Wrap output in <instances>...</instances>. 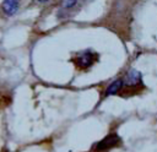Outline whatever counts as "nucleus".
I'll list each match as a JSON object with an SVG mask.
<instances>
[{
  "label": "nucleus",
  "mask_w": 157,
  "mask_h": 152,
  "mask_svg": "<svg viewBox=\"0 0 157 152\" xmlns=\"http://www.w3.org/2000/svg\"><path fill=\"white\" fill-rule=\"evenodd\" d=\"M77 0H63V7L65 9H71L76 5Z\"/></svg>",
  "instance_id": "nucleus-6"
},
{
  "label": "nucleus",
  "mask_w": 157,
  "mask_h": 152,
  "mask_svg": "<svg viewBox=\"0 0 157 152\" xmlns=\"http://www.w3.org/2000/svg\"><path fill=\"white\" fill-rule=\"evenodd\" d=\"M120 143V137L117 134H109L96 145V151H107Z\"/></svg>",
  "instance_id": "nucleus-3"
},
{
  "label": "nucleus",
  "mask_w": 157,
  "mask_h": 152,
  "mask_svg": "<svg viewBox=\"0 0 157 152\" xmlns=\"http://www.w3.org/2000/svg\"><path fill=\"white\" fill-rule=\"evenodd\" d=\"M20 5V0H4L2 1V11L7 16H12L17 12Z\"/></svg>",
  "instance_id": "nucleus-5"
},
{
  "label": "nucleus",
  "mask_w": 157,
  "mask_h": 152,
  "mask_svg": "<svg viewBox=\"0 0 157 152\" xmlns=\"http://www.w3.org/2000/svg\"><path fill=\"white\" fill-rule=\"evenodd\" d=\"M37 1H38V2H47L48 0H37Z\"/></svg>",
  "instance_id": "nucleus-7"
},
{
  "label": "nucleus",
  "mask_w": 157,
  "mask_h": 152,
  "mask_svg": "<svg viewBox=\"0 0 157 152\" xmlns=\"http://www.w3.org/2000/svg\"><path fill=\"white\" fill-rule=\"evenodd\" d=\"M124 80V87H129V88H136V87H142L144 82H142V74L135 69L129 70L125 76L123 77Z\"/></svg>",
  "instance_id": "nucleus-2"
},
{
  "label": "nucleus",
  "mask_w": 157,
  "mask_h": 152,
  "mask_svg": "<svg viewBox=\"0 0 157 152\" xmlns=\"http://www.w3.org/2000/svg\"><path fill=\"white\" fill-rule=\"evenodd\" d=\"M97 59H98V55L93 50L86 49V50L80 51L74 58V63L80 69H88V67H91L97 61Z\"/></svg>",
  "instance_id": "nucleus-1"
},
{
  "label": "nucleus",
  "mask_w": 157,
  "mask_h": 152,
  "mask_svg": "<svg viewBox=\"0 0 157 152\" xmlns=\"http://www.w3.org/2000/svg\"><path fill=\"white\" fill-rule=\"evenodd\" d=\"M123 88H124V80L123 78H117L112 83L108 85V87H107V89L104 92V96L108 97V96L118 94Z\"/></svg>",
  "instance_id": "nucleus-4"
}]
</instances>
